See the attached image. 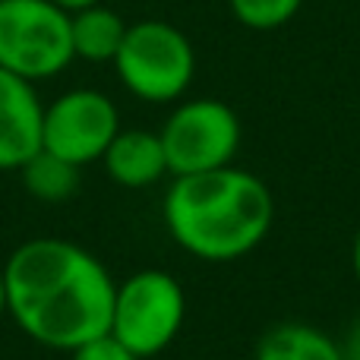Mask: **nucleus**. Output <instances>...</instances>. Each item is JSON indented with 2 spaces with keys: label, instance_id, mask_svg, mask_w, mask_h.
Segmentation results:
<instances>
[{
  "label": "nucleus",
  "instance_id": "nucleus-9",
  "mask_svg": "<svg viewBox=\"0 0 360 360\" xmlns=\"http://www.w3.org/2000/svg\"><path fill=\"white\" fill-rule=\"evenodd\" d=\"M108 177L127 190H143L168 174L162 136L152 130H117L101 155Z\"/></svg>",
  "mask_w": 360,
  "mask_h": 360
},
{
  "label": "nucleus",
  "instance_id": "nucleus-16",
  "mask_svg": "<svg viewBox=\"0 0 360 360\" xmlns=\"http://www.w3.org/2000/svg\"><path fill=\"white\" fill-rule=\"evenodd\" d=\"M51 4H54V6H60L63 13H70V16H73V13L86 10V6H95V4H98V0H51Z\"/></svg>",
  "mask_w": 360,
  "mask_h": 360
},
{
  "label": "nucleus",
  "instance_id": "nucleus-3",
  "mask_svg": "<svg viewBox=\"0 0 360 360\" xmlns=\"http://www.w3.org/2000/svg\"><path fill=\"white\" fill-rule=\"evenodd\" d=\"M114 70L130 95L152 105H165L190 89L196 73V51L177 25L162 19H143L127 25V35L114 57Z\"/></svg>",
  "mask_w": 360,
  "mask_h": 360
},
{
  "label": "nucleus",
  "instance_id": "nucleus-15",
  "mask_svg": "<svg viewBox=\"0 0 360 360\" xmlns=\"http://www.w3.org/2000/svg\"><path fill=\"white\" fill-rule=\"evenodd\" d=\"M338 345H342V360H360V316L351 323L345 342H338Z\"/></svg>",
  "mask_w": 360,
  "mask_h": 360
},
{
  "label": "nucleus",
  "instance_id": "nucleus-2",
  "mask_svg": "<svg viewBox=\"0 0 360 360\" xmlns=\"http://www.w3.org/2000/svg\"><path fill=\"white\" fill-rule=\"evenodd\" d=\"M162 215L180 250L205 262H231L266 240L275 199L256 174L228 165L174 177L165 193Z\"/></svg>",
  "mask_w": 360,
  "mask_h": 360
},
{
  "label": "nucleus",
  "instance_id": "nucleus-12",
  "mask_svg": "<svg viewBox=\"0 0 360 360\" xmlns=\"http://www.w3.org/2000/svg\"><path fill=\"white\" fill-rule=\"evenodd\" d=\"M25 190L41 202H63L79 190V168L63 162L60 155L48 149H38L29 162L19 168Z\"/></svg>",
  "mask_w": 360,
  "mask_h": 360
},
{
  "label": "nucleus",
  "instance_id": "nucleus-17",
  "mask_svg": "<svg viewBox=\"0 0 360 360\" xmlns=\"http://www.w3.org/2000/svg\"><path fill=\"white\" fill-rule=\"evenodd\" d=\"M351 269H354V275H357V281H360V228H357V234H354V247H351Z\"/></svg>",
  "mask_w": 360,
  "mask_h": 360
},
{
  "label": "nucleus",
  "instance_id": "nucleus-13",
  "mask_svg": "<svg viewBox=\"0 0 360 360\" xmlns=\"http://www.w3.org/2000/svg\"><path fill=\"white\" fill-rule=\"evenodd\" d=\"M228 6L240 25L253 32H272L297 16L304 0H228Z\"/></svg>",
  "mask_w": 360,
  "mask_h": 360
},
{
  "label": "nucleus",
  "instance_id": "nucleus-6",
  "mask_svg": "<svg viewBox=\"0 0 360 360\" xmlns=\"http://www.w3.org/2000/svg\"><path fill=\"white\" fill-rule=\"evenodd\" d=\"M158 136L168 158V174H202L234 165L240 149V117L218 98H193L171 111Z\"/></svg>",
  "mask_w": 360,
  "mask_h": 360
},
{
  "label": "nucleus",
  "instance_id": "nucleus-11",
  "mask_svg": "<svg viewBox=\"0 0 360 360\" xmlns=\"http://www.w3.org/2000/svg\"><path fill=\"white\" fill-rule=\"evenodd\" d=\"M256 360H342V345L307 323H278L259 338Z\"/></svg>",
  "mask_w": 360,
  "mask_h": 360
},
{
  "label": "nucleus",
  "instance_id": "nucleus-5",
  "mask_svg": "<svg viewBox=\"0 0 360 360\" xmlns=\"http://www.w3.org/2000/svg\"><path fill=\"white\" fill-rule=\"evenodd\" d=\"M70 13L51 0H0V67L29 82L73 63Z\"/></svg>",
  "mask_w": 360,
  "mask_h": 360
},
{
  "label": "nucleus",
  "instance_id": "nucleus-7",
  "mask_svg": "<svg viewBox=\"0 0 360 360\" xmlns=\"http://www.w3.org/2000/svg\"><path fill=\"white\" fill-rule=\"evenodd\" d=\"M120 130V114L114 101L98 89H70L44 108L41 149L60 155L63 162L92 165L105 155Z\"/></svg>",
  "mask_w": 360,
  "mask_h": 360
},
{
  "label": "nucleus",
  "instance_id": "nucleus-4",
  "mask_svg": "<svg viewBox=\"0 0 360 360\" xmlns=\"http://www.w3.org/2000/svg\"><path fill=\"white\" fill-rule=\"evenodd\" d=\"M186 319V294L180 281L162 269H143L114 291L111 335L139 360L174 345Z\"/></svg>",
  "mask_w": 360,
  "mask_h": 360
},
{
  "label": "nucleus",
  "instance_id": "nucleus-8",
  "mask_svg": "<svg viewBox=\"0 0 360 360\" xmlns=\"http://www.w3.org/2000/svg\"><path fill=\"white\" fill-rule=\"evenodd\" d=\"M44 105L35 82L0 67V171H19L41 149Z\"/></svg>",
  "mask_w": 360,
  "mask_h": 360
},
{
  "label": "nucleus",
  "instance_id": "nucleus-1",
  "mask_svg": "<svg viewBox=\"0 0 360 360\" xmlns=\"http://www.w3.org/2000/svg\"><path fill=\"white\" fill-rule=\"evenodd\" d=\"M4 285L13 323L44 348L76 351L111 332L117 281L79 243L25 240L4 262Z\"/></svg>",
  "mask_w": 360,
  "mask_h": 360
},
{
  "label": "nucleus",
  "instance_id": "nucleus-10",
  "mask_svg": "<svg viewBox=\"0 0 360 360\" xmlns=\"http://www.w3.org/2000/svg\"><path fill=\"white\" fill-rule=\"evenodd\" d=\"M127 35V22L120 13L95 4L70 16V38H73V54L89 63H114L120 51V41Z\"/></svg>",
  "mask_w": 360,
  "mask_h": 360
},
{
  "label": "nucleus",
  "instance_id": "nucleus-14",
  "mask_svg": "<svg viewBox=\"0 0 360 360\" xmlns=\"http://www.w3.org/2000/svg\"><path fill=\"white\" fill-rule=\"evenodd\" d=\"M70 360H139V357L108 332V335L92 338V342L79 345L76 351H70Z\"/></svg>",
  "mask_w": 360,
  "mask_h": 360
},
{
  "label": "nucleus",
  "instance_id": "nucleus-18",
  "mask_svg": "<svg viewBox=\"0 0 360 360\" xmlns=\"http://www.w3.org/2000/svg\"><path fill=\"white\" fill-rule=\"evenodd\" d=\"M6 313V285H4V266H0V316Z\"/></svg>",
  "mask_w": 360,
  "mask_h": 360
}]
</instances>
